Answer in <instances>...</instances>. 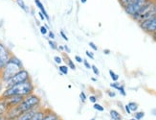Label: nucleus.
<instances>
[{
  "label": "nucleus",
  "instance_id": "f257e3e1",
  "mask_svg": "<svg viewBox=\"0 0 156 120\" xmlns=\"http://www.w3.org/2000/svg\"><path fill=\"white\" fill-rule=\"evenodd\" d=\"M36 86L34 85L32 79L28 80V81H25L23 83H20L15 85H12L10 88H6L2 91L0 98L4 99V98H8L11 96H22L26 97L32 93L35 92Z\"/></svg>",
  "mask_w": 156,
  "mask_h": 120
},
{
  "label": "nucleus",
  "instance_id": "f03ea898",
  "mask_svg": "<svg viewBox=\"0 0 156 120\" xmlns=\"http://www.w3.org/2000/svg\"><path fill=\"white\" fill-rule=\"evenodd\" d=\"M23 68L24 66L22 62L16 56L12 55L9 62L6 64L2 71L0 72V78L2 79L4 83H6L8 80H10L12 76H15L17 72H19Z\"/></svg>",
  "mask_w": 156,
  "mask_h": 120
},
{
  "label": "nucleus",
  "instance_id": "7ed1b4c3",
  "mask_svg": "<svg viewBox=\"0 0 156 120\" xmlns=\"http://www.w3.org/2000/svg\"><path fill=\"white\" fill-rule=\"evenodd\" d=\"M39 107H41V97L34 92L32 94L24 97L23 101L18 106H16V109L18 112L21 115L23 112L32 111L34 109L39 108Z\"/></svg>",
  "mask_w": 156,
  "mask_h": 120
},
{
  "label": "nucleus",
  "instance_id": "20e7f679",
  "mask_svg": "<svg viewBox=\"0 0 156 120\" xmlns=\"http://www.w3.org/2000/svg\"><path fill=\"white\" fill-rule=\"evenodd\" d=\"M31 79L30 73L28 72V70H26L25 68L21 69L19 72H17L15 76H12L10 80H8L6 83H4L5 89L6 88H10L12 85H15L20 83H23L25 81H28V80Z\"/></svg>",
  "mask_w": 156,
  "mask_h": 120
},
{
  "label": "nucleus",
  "instance_id": "39448f33",
  "mask_svg": "<svg viewBox=\"0 0 156 120\" xmlns=\"http://www.w3.org/2000/svg\"><path fill=\"white\" fill-rule=\"evenodd\" d=\"M148 1V0H132L131 3L124 9L126 14L132 17L140 11V9Z\"/></svg>",
  "mask_w": 156,
  "mask_h": 120
},
{
  "label": "nucleus",
  "instance_id": "423d86ee",
  "mask_svg": "<svg viewBox=\"0 0 156 120\" xmlns=\"http://www.w3.org/2000/svg\"><path fill=\"white\" fill-rule=\"evenodd\" d=\"M141 29L150 35L156 33V15L139 23Z\"/></svg>",
  "mask_w": 156,
  "mask_h": 120
},
{
  "label": "nucleus",
  "instance_id": "0eeeda50",
  "mask_svg": "<svg viewBox=\"0 0 156 120\" xmlns=\"http://www.w3.org/2000/svg\"><path fill=\"white\" fill-rule=\"evenodd\" d=\"M12 55V54L9 50V48L2 42H0V72L2 71L6 64L9 62Z\"/></svg>",
  "mask_w": 156,
  "mask_h": 120
},
{
  "label": "nucleus",
  "instance_id": "6e6552de",
  "mask_svg": "<svg viewBox=\"0 0 156 120\" xmlns=\"http://www.w3.org/2000/svg\"><path fill=\"white\" fill-rule=\"evenodd\" d=\"M23 99H24V97H22V96H11L8 98H4L7 105H8V107H9V109L12 108V107L18 106L23 101Z\"/></svg>",
  "mask_w": 156,
  "mask_h": 120
},
{
  "label": "nucleus",
  "instance_id": "1a4fd4ad",
  "mask_svg": "<svg viewBox=\"0 0 156 120\" xmlns=\"http://www.w3.org/2000/svg\"><path fill=\"white\" fill-rule=\"evenodd\" d=\"M59 118V116L57 115V113L52 111L51 109L47 108L46 109V112H45V115L42 118V120H58Z\"/></svg>",
  "mask_w": 156,
  "mask_h": 120
},
{
  "label": "nucleus",
  "instance_id": "9d476101",
  "mask_svg": "<svg viewBox=\"0 0 156 120\" xmlns=\"http://www.w3.org/2000/svg\"><path fill=\"white\" fill-rule=\"evenodd\" d=\"M35 4H36L37 7L39 9V12H41L42 14H43V16H44V17H45L46 20H47V21H50V16H49V15H48V13L46 12L45 7H44V5L42 4V2L40 1V0H35Z\"/></svg>",
  "mask_w": 156,
  "mask_h": 120
},
{
  "label": "nucleus",
  "instance_id": "9b49d317",
  "mask_svg": "<svg viewBox=\"0 0 156 120\" xmlns=\"http://www.w3.org/2000/svg\"><path fill=\"white\" fill-rule=\"evenodd\" d=\"M46 109L47 108H40L39 110H37L36 112H35V115H34L30 120H42V118L44 117L45 115V112H46Z\"/></svg>",
  "mask_w": 156,
  "mask_h": 120
},
{
  "label": "nucleus",
  "instance_id": "f8f14e48",
  "mask_svg": "<svg viewBox=\"0 0 156 120\" xmlns=\"http://www.w3.org/2000/svg\"><path fill=\"white\" fill-rule=\"evenodd\" d=\"M8 110H9V107H8V105H7L6 101L4 99L0 98V116L5 115Z\"/></svg>",
  "mask_w": 156,
  "mask_h": 120
},
{
  "label": "nucleus",
  "instance_id": "ddd939ff",
  "mask_svg": "<svg viewBox=\"0 0 156 120\" xmlns=\"http://www.w3.org/2000/svg\"><path fill=\"white\" fill-rule=\"evenodd\" d=\"M64 61L66 62V65L68 66V67L72 70H76V65L75 64H74V62L72 61V60L68 57V56H64Z\"/></svg>",
  "mask_w": 156,
  "mask_h": 120
},
{
  "label": "nucleus",
  "instance_id": "4468645a",
  "mask_svg": "<svg viewBox=\"0 0 156 120\" xmlns=\"http://www.w3.org/2000/svg\"><path fill=\"white\" fill-rule=\"evenodd\" d=\"M110 116H111L112 120H122V115L115 110L110 111Z\"/></svg>",
  "mask_w": 156,
  "mask_h": 120
},
{
  "label": "nucleus",
  "instance_id": "2eb2a0df",
  "mask_svg": "<svg viewBox=\"0 0 156 120\" xmlns=\"http://www.w3.org/2000/svg\"><path fill=\"white\" fill-rule=\"evenodd\" d=\"M16 4L19 6L20 8H21V10H23L25 13H29V8L27 7V5L25 4V2L23 1V0H16Z\"/></svg>",
  "mask_w": 156,
  "mask_h": 120
},
{
  "label": "nucleus",
  "instance_id": "dca6fc26",
  "mask_svg": "<svg viewBox=\"0 0 156 120\" xmlns=\"http://www.w3.org/2000/svg\"><path fill=\"white\" fill-rule=\"evenodd\" d=\"M58 70H59L60 73H62V74L67 75V74H68L69 67H68L67 65H59V66H58Z\"/></svg>",
  "mask_w": 156,
  "mask_h": 120
},
{
  "label": "nucleus",
  "instance_id": "f3484780",
  "mask_svg": "<svg viewBox=\"0 0 156 120\" xmlns=\"http://www.w3.org/2000/svg\"><path fill=\"white\" fill-rule=\"evenodd\" d=\"M118 1H119V3L121 5V7L123 8V9H125L126 6H128L131 3L132 0H118Z\"/></svg>",
  "mask_w": 156,
  "mask_h": 120
},
{
  "label": "nucleus",
  "instance_id": "a211bd4d",
  "mask_svg": "<svg viewBox=\"0 0 156 120\" xmlns=\"http://www.w3.org/2000/svg\"><path fill=\"white\" fill-rule=\"evenodd\" d=\"M127 105H128V107H129V109H130L131 111H137V110H138V104L137 103L130 102V103H128Z\"/></svg>",
  "mask_w": 156,
  "mask_h": 120
},
{
  "label": "nucleus",
  "instance_id": "6ab92c4d",
  "mask_svg": "<svg viewBox=\"0 0 156 120\" xmlns=\"http://www.w3.org/2000/svg\"><path fill=\"white\" fill-rule=\"evenodd\" d=\"M109 75H110V77H111L113 82H117L118 80H119V75L116 74V73H115L113 70H109Z\"/></svg>",
  "mask_w": 156,
  "mask_h": 120
},
{
  "label": "nucleus",
  "instance_id": "aec40b11",
  "mask_svg": "<svg viewBox=\"0 0 156 120\" xmlns=\"http://www.w3.org/2000/svg\"><path fill=\"white\" fill-rule=\"evenodd\" d=\"M145 116V112L144 111H135V119H137V120H141V119H143Z\"/></svg>",
  "mask_w": 156,
  "mask_h": 120
},
{
  "label": "nucleus",
  "instance_id": "412c9836",
  "mask_svg": "<svg viewBox=\"0 0 156 120\" xmlns=\"http://www.w3.org/2000/svg\"><path fill=\"white\" fill-rule=\"evenodd\" d=\"M48 43L53 50H58V44H57V42H54V39H48Z\"/></svg>",
  "mask_w": 156,
  "mask_h": 120
},
{
  "label": "nucleus",
  "instance_id": "4be33fe9",
  "mask_svg": "<svg viewBox=\"0 0 156 120\" xmlns=\"http://www.w3.org/2000/svg\"><path fill=\"white\" fill-rule=\"evenodd\" d=\"M93 108L96 110V111H105V108L101 105L98 104V103H95L94 106H93Z\"/></svg>",
  "mask_w": 156,
  "mask_h": 120
},
{
  "label": "nucleus",
  "instance_id": "5701e85b",
  "mask_svg": "<svg viewBox=\"0 0 156 120\" xmlns=\"http://www.w3.org/2000/svg\"><path fill=\"white\" fill-rule=\"evenodd\" d=\"M80 101L83 102V103H84V102L86 101L87 97H86V94L84 93V91H81V92L80 93Z\"/></svg>",
  "mask_w": 156,
  "mask_h": 120
},
{
  "label": "nucleus",
  "instance_id": "b1692460",
  "mask_svg": "<svg viewBox=\"0 0 156 120\" xmlns=\"http://www.w3.org/2000/svg\"><path fill=\"white\" fill-rule=\"evenodd\" d=\"M122 85L121 84H119L118 82H114V83H112V84H110V86L112 89H120V86H121Z\"/></svg>",
  "mask_w": 156,
  "mask_h": 120
},
{
  "label": "nucleus",
  "instance_id": "393cba45",
  "mask_svg": "<svg viewBox=\"0 0 156 120\" xmlns=\"http://www.w3.org/2000/svg\"><path fill=\"white\" fill-rule=\"evenodd\" d=\"M91 69L93 70V72H94V74H95V75H97V76L100 75V71H99V69H98V67H97L96 65H91Z\"/></svg>",
  "mask_w": 156,
  "mask_h": 120
},
{
  "label": "nucleus",
  "instance_id": "a878e982",
  "mask_svg": "<svg viewBox=\"0 0 156 120\" xmlns=\"http://www.w3.org/2000/svg\"><path fill=\"white\" fill-rule=\"evenodd\" d=\"M54 61H55V63L57 64H60L62 63V59L60 57H58V56H55V57H54Z\"/></svg>",
  "mask_w": 156,
  "mask_h": 120
},
{
  "label": "nucleus",
  "instance_id": "bb28decb",
  "mask_svg": "<svg viewBox=\"0 0 156 120\" xmlns=\"http://www.w3.org/2000/svg\"><path fill=\"white\" fill-rule=\"evenodd\" d=\"M40 33H41L42 35H46L47 33H48V29H47L45 26H40Z\"/></svg>",
  "mask_w": 156,
  "mask_h": 120
},
{
  "label": "nucleus",
  "instance_id": "cd10ccee",
  "mask_svg": "<svg viewBox=\"0 0 156 120\" xmlns=\"http://www.w3.org/2000/svg\"><path fill=\"white\" fill-rule=\"evenodd\" d=\"M118 90L120 91V93H121V94L123 95V96H126V90H125V88H124V85H122L120 86V89H119Z\"/></svg>",
  "mask_w": 156,
  "mask_h": 120
},
{
  "label": "nucleus",
  "instance_id": "c85d7f7f",
  "mask_svg": "<svg viewBox=\"0 0 156 120\" xmlns=\"http://www.w3.org/2000/svg\"><path fill=\"white\" fill-rule=\"evenodd\" d=\"M97 100H98V98L95 96V95H91V96H89V101L91 102V103H93V104H95V103H97Z\"/></svg>",
  "mask_w": 156,
  "mask_h": 120
},
{
  "label": "nucleus",
  "instance_id": "c756f323",
  "mask_svg": "<svg viewBox=\"0 0 156 120\" xmlns=\"http://www.w3.org/2000/svg\"><path fill=\"white\" fill-rule=\"evenodd\" d=\"M89 46H90V47L93 49V50H95V51H97L98 50V47H97V45L96 44H95L93 42H89Z\"/></svg>",
  "mask_w": 156,
  "mask_h": 120
},
{
  "label": "nucleus",
  "instance_id": "7c9ffc66",
  "mask_svg": "<svg viewBox=\"0 0 156 120\" xmlns=\"http://www.w3.org/2000/svg\"><path fill=\"white\" fill-rule=\"evenodd\" d=\"M83 64H84V66H85V67L87 68V69H91V64H89V63H88L87 61H86V60H83Z\"/></svg>",
  "mask_w": 156,
  "mask_h": 120
},
{
  "label": "nucleus",
  "instance_id": "2f4dec72",
  "mask_svg": "<svg viewBox=\"0 0 156 120\" xmlns=\"http://www.w3.org/2000/svg\"><path fill=\"white\" fill-rule=\"evenodd\" d=\"M85 54H86L87 57H89L91 60H94V55H93V53H92V52H89L88 50H86V51H85Z\"/></svg>",
  "mask_w": 156,
  "mask_h": 120
},
{
  "label": "nucleus",
  "instance_id": "473e14b6",
  "mask_svg": "<svg viewBox=\"0 0 156 120\" xmlns=\"http://www.w3.org/2000/svg\"><path fill=\"white\" fill-rule=\"evenodd\" d=\"M75 60H76V62H78V63H83V59L81 58V57H80V56H75Z\"/></svg>",
  "mask_w": 156,
  "mask_h": 120
},
{
  "label": "nucleus",
  "instance_id": "72a5a7b5",
  "mask_svg": "<svg viewBox=\"0 0 156 120\" xmlns=\"http://www.w3.org/2000/svg\"><path fill=\"white\" fill-rule=\"evenodd\" d=\"M48 35H49V38L55 39V34L53 33V31H48Z\"/></svg>",
  "mask_w": 156,
  "mask_h": 120
},
{
  "label": "nucleus",
  "instance_id": "f704fd0d",
  "mask_svg": "<svg viewBox=\"0 0 156 120\" xmlns=\"http://www.w3.org/2000/svg\"><path fill=\"white\" fill-rule=\"evenodd\" d=\"M60 36L62 37V38L64 39V41H66V42L68 41V38H67V36L64 34V32H63V31H60Z\"/></svg>",
  "mask_w": 156,
  "mask_h": 120
},
{
  "label": "nucleus",
  "instance_id": "c9c22d12",
  "mask_svg": "<svg viewBox=\"0 0 156 120\" xmlns=\"http://www.w3.org/2000/svg\"><path fill=\"white\" fill-rule=\"evenodd\" d=\"M125 110H126V111L128 113V115H130L131 113V111H130V109H129V107H128V105L126 104V106H125Z\"/></svg>",
  "mask_w": 156,
  "mask_h": 120
},
{
  "label": "nucleus",
  "instance_id": "e433bc0d",
  "mask_svg": "<svg viewBox=\"0 0 156 120\" xmlns=\"http://www.w3.org/2000/svg\"><path fill=\"white\" fill-rule=\"evenodd\" d=\"M107 94L109 95V97H115L116 96V93L113 91H107Z\"/></svg>",
  "mask_w": 156,
  "mask_h": 120
},
{
  "label": "nucleus",
  "instance_id": "4c0bfd02",
  "mask_svg": "<svg viewBox=\"0 0 156 120\" xmlns=\"http://www.w3.org/2000/svg\"><path fill=\"white\" fill-rule=\"evenodd\" d=\"M38 16H39V17H40V19H41V20H45V17H44V16H43V14H42V13L41 12H39L38 13Z\"/></svg>",
  "mask_w": 156,
  "mask_h": 120
},
{
  "label": "nucleus",
  "instance_id": "58836bf2",
  "mask_svg": "<svg viewBox=\"0 0 156 120\" xmlns=\"http://www.w3.org/2000/svg\"><path fill=\"white\" fill-rule=\"evenodd\" d=\"M63 48H64V50L67 52V53H68V54H69V53L71 52V50H70V48L68 47V46H67V45H63Z\"/></svg>",
  "mask_w": 156,
  "mask_h": 120
},
{
  "label": "nucleus",
  "instance_id": "ea45409f",
  "mask_svg": "<svg viewBox=\"0 0 156 120\" xmlns=\"http://www.w3.org/2000/svg\"><path fill=\"white\" fill-rule=\"evenodd\" d=\"M104 53L105 55H108V54H110V50L109 49H105L104 50Z\"/></svg>",
  "mask_w": 156,
  "mask_h": 120
},
{
  "label": "nucleus",
  "instance_id": "a19ab883",
  "mask_svg": "<svg viewBox=\"0 0 156 120\" xmlns=\"http://www.w3.org/2000/svg\"><path fill=\"white\" fill-rule=\"evenodd\" d=\"M58 49L62 50H62H64V48H63V46H62V45H59L58 47Z\"/></svg>",
  "mask_w": 156,
  "mask_h": 120
},
{
  "label": "nucleus",
  "instance_id": "79ce46f5",
  "mask_svg": "<svg viewBox=\"0 0 156 120\" xmlns=\"http://www.w3.org/2000/svg\"><path fill=\"white\" fill-rule=\"evenodd\" d=\"M0 120H7V118L5 117V115H2V116H0Z\"/></svg>",
  "mask_w": 156,
  "mask_h": 120
},
{
  "label": "nucleus",
  "instance_id": "37998d69",
  "mask_svg": "<svg viewBox=\"0 0 156 120\" xmlns=\"http://www.w3.org/2000/svg\"><path fill=\"white\" fill-rule=\"evenodd\" d=\"M151 36H152V38H154V41L156 42V33H154V34H152Z\"/></svg>",
  "mask_w": 156,
  "mask_h": 120
},
{
  "label": "nucleus",
  "instance_id": "c03bdc74",
  "mask_svg": "<svg viewBox=\"0 0 156 120\" xmlns=\"http://www.w3.org/2000/svg\"><path fill=\"white\" fill-rule=\"evenodd\" d=\"M87 2V0H80V3L81 4H85Z\"/></svg>",
  "mask_w": 156,
  "mask_h": 120
},
{
  "label": "nucleus",
  "instance_id": "a18cd8bd",
  "mask_svg": "<svg viewBox=\"0 0 156 120\" xmlns=\"http://www.w3.org/2000/svg\"><path fill=\"white\" fill-rule=\"evenodd\" d=\"M91 80H92L93 82H96V81H97V79H95V78H92Z\"/></svg>",
  "mask_w": 156,
  "mask_h": 120
},
{
  "label": "nucleus",
  "instance_id": "49530a36",
  "mask_svg": "<svg viewBox=\"0 0 156 120\" xmlns=\"http://www.w3.org/2000/svg\"><path fill=\"white\" fill-rule=\"evenodd\" d=\"M90 120H96V118H95V117H93V118H91Z\"/></svg>",
  "mask_w": 156,
  "mask_h": 120
},
{
  "label": "nucleus",
  "instance_id": "de8ad7c7",
  "mask_svg": "<svg viewBox=\"0 0 156 120\" xmlns=\"http://www.w3.org/2000/svg\"><path fill=\"white\" fill-rule=\"evenodd\" d=\"M129 120H137V119H135V118H131V119H129Z\"/></svg>",
  "mask_w": 156,
  "mask_h": 120
},
{
  "label": "nucleus",
  "instance_id": "09e8293b",
  "mask_svg": "<svg viewBox=\"0 0 156 120\" xmlns=\"http://www.w3.org/2000/svg\"><path fill=\"white\" fill-rule=\"evenodd\" d=\"M58 120H62V118H60V117H59V118H58Z\"/></svg>",
  "mask_w": 156,
  "mask_h": 120
}]
</instances>
